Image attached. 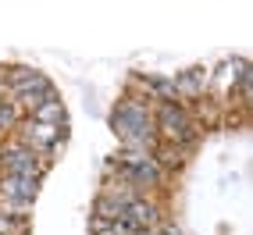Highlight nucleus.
Segmentation results:
<instances>
[{"mask_svg":"<svg viewBox=\"0 0 253 235\" xmlns=\"http://www.w3.org/2000/svg\"><path fill=\"white\" fill-rule=\"evenodd\" d=\"M171 82H175V89H178L182 100H185V96H200V89H204V82H207V72H200V68L178 72V78H171Z\"/></svg>","mask_w":253,"mask_h":235,"instance_id":"nucleus-6","label":"nucleus"},{"mask_svg":"<svg viewBox=\"0 0 253 235\" xmlns=\"http://www.w3.org/2000/svg\"><path fill=\"white\" fill-rule=\"evenodd\" d=\"M29 118H32V121H40V125H68V107H64V100L54 93V96H46Z\"/></svg>","mask_w":253,"mask_h":235,"instance_id":"nucleus-5","label":"nucleus"},{"mask_svg":"<svg viewBox=\"0 0 253 235\" xmlns=\"http://www.w3.org/2000/svg\"><path fill=\"white\" fill-rule=\"evenodd\" d=\"M0 235H29V217H14L0 210Z\"/></svg>","mask_w":253,"mask_h":235,"instance_id":"nucleus-8","label":"nucleus"},{"mask_svg":"<svg viewBox=\"0 0 253 235\" xmlns=\"http://www.w3.org/2000/svg\"><path fill=\"white\" fill-rule=\"evenodd\" d=\"M122 221L132 225V228H154V225H161V210H157V203H154L150 196H136V199L125 207Z\"/></svg>","mask_w":253,"mask_h":235,"instance_id":"nucleus-4","label":"nucleus"},{"mask_svg":"<svg viewBox=\"0 0 253 235\" xmlns=\"http://www.w3.org/2000/svg\"><path fill=\"white\" fill-rule=\"evenodd\" d=\"M46 167H50V160L40 157L36 150L22 146L18 139L0 143V175H29V178H43Z\"/></svg>","mask_w":253,"mask_h":235,"instance_id":"nucleus-2","label":"nucleus"},{"mask_svg":"<svg viewBox=\"0 0 253 235\" xmlns=\"http://www.w3.org/2000/svg\"><path fill=\"white\" fill-rule=\"evenodd\" d=\"M25 121V114L11 104V100H0V132H11V128H18Z\"/></svg>","mask_w":253,"mask_h":235,"instance_id":"nucleus-7","label":"nucleus"},{"mask_svg":"<svg viewBox=\"0 0 253 235\" xmlns=\"http://www.w3.org/2000/svg\"><path fill=\"white\" fill-rule=\"evenodd\" d=\"M14 139L54 164V154L68 143V125H40V121H32V118H25V121L14 128Z\"/></svg>","mask_w":253,"mask_h":235,"instance_id":"nucleus-1","label":"nucleus"},{"mask_svg":"<svg viewBox=\"0 0 253 235\" xmlns=\"http://www.w3.org/2000/svg\"><path fill=\"white\" fill-rule=\"evenodd\" d=\"M43 178L29 175H0V203H36Z\"/></svg>","mask_w":253,"mask_h":235,"instance_id":"nucleus-3","label":"nucleus"}]
</instances>
